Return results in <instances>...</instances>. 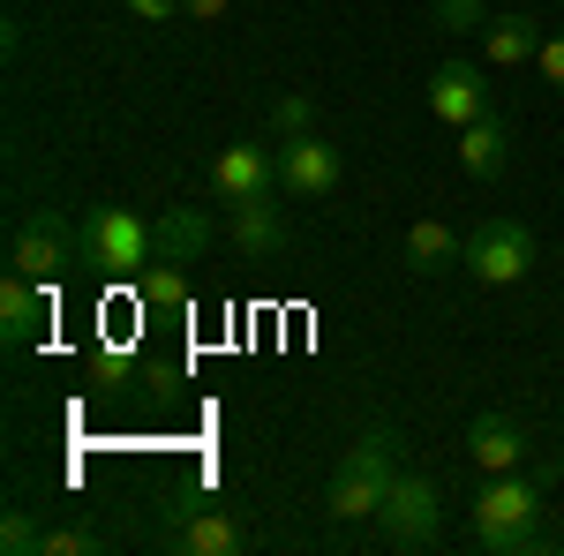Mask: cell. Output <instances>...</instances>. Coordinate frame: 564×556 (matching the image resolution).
<instances>
[{"mask_svg": "<svg viewBox=\"0 0 564 556\" xmlns=\"http://www.w3.org/2000/svg\"><path fill=\"white\" fill-rule=\"evenodd\" d=\"M391 481H399V436L391 428H369L361 444H347V459L332 467V489H324V512L332 519H377L391 497Z\"/></svg>", "mask_w": 564, "mask_h": 556, "instance_id": "cell-1", "label": "cell"}, {"mask_svg": "<svg viewBox=\"0 0 564 556\" xmlns=\"http://www.w3.org/2000/svg\"><path fill=\"white\" fill-rule=\"evenodd\" d=\"M475 549L481 556H527L542 549V489L520 473H489L475 497Z\"/></svg>", "mask_w": 564, "mask_h": 556, "instance_id": "cell-2", "label": "cell"}, {"mask_svg": "<svg viewBox=\"0 0 564 556\" xmlns=\"http://www.w3.org/2000/svg\"><path fill=\"white\" fill-rule=\"evenodd\" d=\"M76 241H84V271H98V279H143V271L159 263L151 218L121 211V204H98V211H84Z\"/></svg>", "mask_w": 564, "mask_h": 556, "instance_id": "cell-3", "label": "cell"}, {"mask_svg": "<svg viewBox=\"0 0 564 556\" xmlns=\"http://www.w3.org/2000/svg\"><path fill=\"white\" fill-rule=\"evenodd\" d=\"M377 534H384V549H430L436 534H444V497H436L430 473H406V467H399L384 512H377Z\"/></svg>", "mask_w": 564, "mask_h": 556, "instance_id": "cell-4", "label": "cell"}, {"mask_svg": "<svg viewBox=\"0 0 564 556\" xmlns=\"http://www.w3.org/2000/svg\"><path fill=\"white\" fill-rule=\"evenodd\" d=\"M84 263V241L61 226L53 211H23L15 226H8V271H23V279H61V271H76Z\"/></svg>", "mask_w": 564, "mask_h": 556, "instance_id": "cell-5", "label": "cell"}, {"mask_svg": "<svg viewBox=\"0 0 564 556\" xmlns=\"http://www.w3.org/2000/svg\"><path fill=\"white\" fill-rule=\"evenodd\" d=\"M527 271H534V233L520 218H481L467 233V279L475 286H520Z\"/></svg>", "mask_w": 564, "mask_h": 556, "instance_id": "cell-6", "label": "cell"}, {"mask_svg": "<svg viewBox=\"0 0 564 556\" xmlns=\"http://www.w3.org/2000/svg\"><path fill=\"white\" fill-rule=\"evenodd\" d=\"M339 181H347V166H339V151L324 143V135H286L279 143V188L286 196H308V204H324V196H339Z\"/></svg>", "mask_w": 564, "mask_h": 556, "instance_id": "cell-7", "label": "cell"}, {"mask_svg": "<svg viewBox=\"0 0 564 556\" xmlns=\"http://www.w3.org/2000/svg\"><path fill=\"white\" fill-rule=\"evenodd\" d=\"M212 188L226 204H257V196H279V151L271 143H226L212 159Z\"/></svg>", "mask_w": 564, "mask_h": 556, "instance_id": "cell-8", "label": "cell"}, {"mask_svg": "<svg viewBox=\"0 0 564 556\" xmlns=\"http://www.w3.org/2000/svg\"><path fill=\"white\" fill-rule=\"evenodd\" d=\"M45 324H53V286H45V279H23V271H8V279H0V339H8V353L39 346Z\"/></svg>", "mask_w": 564, "mask_h": 556, "instance_id": "cell-9", "label": "cell"}, {"mask_svg": "<svg viewBox=\"0 0 564 556\" xmlns=\"http://www.w3.org/2000/svg\"><path fill=\"white\" fill-rule=\"evenodd\" d=\"M422 98H430V113L444 121V129H467V121H481V113H489V76H481L475 61H444Z\"/></svg>", "mask_w": 564, "mask_h": 556, "instance_id": "cell-10", "label": "cell"}, {"mask_svg": "<svg viewBox=\"0 0 564 556\" xmlns=\"http://www.w3.org/2000/svg\"><path fill=\"white\" fill-rule=\"evenodd\" d=\"M151 241H159V263H204L218 249V218L196 204H166L151 218Z\"/></svg>", "mask_w": 564, "mask_h": 556, "instance_id": "cell-11", "label": "cell"}, {"mask_svg": "<svg viewBox=\"0 0 564 556\" xmlns=\"http://www.w3.org/2000/svg\"><path fill=\"white\" fill-rule=\"evenodd\" d=\"M527 428L512 422V414H475L467 422V459H475L481 473H520L527 467Z\"/></svg>", "mask_w": 564, "mask_h": 556, "instance_id": "cell-12", "label": "cell"}, {"mask_svg": "<svg viewBox=\"0 0 564 556\" xmlns=\"http://www.w3.org/2000/svg\"><path fill=\"white\" fill-rule=\"evenodd\" d=\"M226 241H234V257L271 263V257H286V218H279V204H271V196H257V204H234V218H226Z\"/></svg>", "mask_w": 564, "mask_h": 556, "instance_id": "cell-13", "label": "cell"}, {"mask_svg": "<svg viewBox=\"0 0 564 556\" xmlns=\"http://www.w3.org/2000/svg\"><path fill=\"white\" fill-rule=\"evenodd\" d=\"M166 549L174 556H234L241 549V526L226 512H174L166 519Z\"/></svg>", "mask_w": 564, "mask_h": 556, "instance_id": "cell-14", "label": "cell"}, {"mask_svg": "<svg viewBox=\"0 0 564 556\" xmlns=\"http://www.w3.org/2000/svg\"><path fill=\"white\" fill-rule=\"evenodd\" d=\"M459 166H467V181H497V173L512 166V129H505L497 113L467 121V129H459Z\"/></svg>", "mask_w": 564, "mask_h": 556, "instance_id": "cell-15", "label": "cell"}, {"mask_svg": "<svg viewBox=\"0 0 564 556\" xmlns=\"http://www.w3.org/2000/svg\"><path fill=\"white\" fill-rule=\"evenodd\" d=\"M406 263H414L422 279H444V271L467 263V241H459L444 218H414V226H406Z\"/></svg>", "mask_w": 564, "mask_h": 556, "instance_id": "cell-16", "label": "cell"}, {"mask_svg": "<svg viewBox=\"0 0 564 556\" xmlns=\"http://www.w3.org/2000/svg\"><path fill=\"white\" fill-rule=\"evenodd\" d=\"M534 53H542V31H534L527 15H489V23H481V61H489V68H527Z\"/></svg>", "mask_w": 564, "mask_h": 556, "instance_id": "cell-17", "label": "cell"}, {"mask_svg": "<svg viewBox=\"0 0 564 556\" xmlns=\"http://www.w3.org/2000/svg\"><path fill=\"white\" fill-rule=\"evenodd\" d=\"M135 301H143L151 316H181V308H188V263H151V271L135 279Z\"/></svg>", "mask_w": 564, "mask_h": 556, "instance_id": "cell-18", "label": "cell"}, {"mask_svg": "<svg viewBox=\"0 0 564 556\" xmlns=\"http://www.w3.org/2000/svg\"><path fill=\"white\" fill-rule=\"evenodd\" d=\"M98 549H106V534L76 519V526H45V549L39 556H98Z\"/></svg>", "mask_w": 564, "mask_h": 556, "instance_id": "cell-19", "label": "cell"}, {"mask_svg": "<svg viewBox=\"0 0 564 556\" xmlns=\"http://www.w3.org/2000/svg\"><path fill=\"white\" fill-rule=\"evenodd\" d=\"M316 129V106H308L302 90H286V98H271V135L286 143V135H308Z\"/></svg>", "mask_w": 564, "mask_h": 556, "instance_id": "cell-20", "label": "cell"}, {"mask_svg": "<svg viewBox=\"0 0 564 556\" xmlns=\"http://www.w3.org/2000/svg\"><path fill=\"white\" fill-rule=\"evenodd\" d=\"M0 549H8V556H39V549H45V526L23 512V504H15V512L0 519Z\"/></svg>", "mask_w": 564, "mask_h": 556, "instance_id": "cell-21", "label": "cell"}, {"mask_svg": "<svg viewBox=\"0 0 564 556\" xmlns=\"http://www.w3.org/2000/svg\"><path fill=\"white\" fill-rule=\"evenodd\" d=\"M489 23V0H436V31H452V39H467Z\"/></svg>", "mask_w": 564, "mask_h": 556, "instance_id": "cell-22", "label": "cell"}, {"mask_svg": "<svg viewBox=\"0 0 564 556\" xmlns=\"http://www.w3.org/2000/svg\"><path fill=\"white\" fill-rule=\"evenodd\" d=\"M90 377H98V384H129L135 377V361H129V346H90Z\"/></svg>", "mask_w": 564, "mask_h": 556, "instance_id": "cell-23", "label": "cell"}, {"mask_svg": "<svg viewBox=\"0 0 564 556\" xmlns=\"http://www.w3.org/2000/svg\"><path fill=\"white\" fill-rule=\"evenodd\" d=\"M534 68H542V84H550V90H564V31H550V39H542Z\"/></svg>", "mask_w": 564, "mask_h": 556, "instance_id": "cell-24", "label": "cell"}, {"mask_svg": "<svg viewBox=\"0 0 564 556\" xmlns=\"http://www.w3.org/2000/svg\"><path fill=\"white\" fill-rule=\"evenodd\" d=\"M129 15H143V23H174L181 15V0H121Z\"/></svg>", "mask_w": 564, "mask_h": 556, "instance_id": "cell-25", "label": "cell"}, {"mask_svg": "<svg viewBox=\"0 0 564 556\" xmlns=\"http://www.w3.org/2000/svg\"><path fill=\"white\" fill-rule=\"evenodd\" d=\"M181 15H188V23H218V15H226V0H181Z\"/></svg>", "mask_w": 564, "mask_h": 556, "instance_id": "cell-26", "label": "cell"}]
</instances>
